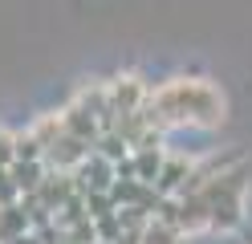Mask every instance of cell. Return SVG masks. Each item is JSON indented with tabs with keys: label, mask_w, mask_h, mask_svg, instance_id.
Instances as JSON below:
<instances>
[{
	"label": "cell",
	"mask_w": 252,
	"mask_h": 244,
	"mask_svg": "<svg viewBox=\"0 0 252 244\" xmlns=\"http://www.w3.org/2000/svg\"><path fill=\"white\" fill-rule=\"evenodd\" d=\"M228 114V102L208 77H171L147 102V118L155 130H179V126H199L216 130Z\"/></svg>",
	"instance_id": "obj_1"
},
{
	"label": "cell",
	"mask_w": 252,
	"mask_h": 244,
	"mask_svg": "<svg viewBox=\"0 0 252 244\" xmlns=\"http://www.w3.org/2000/svg\"><path fill=\"white\" fill-rule=\"evenodd\" d=\"M212 211V232H236L244 224V195H248V171L236 167H216L212 179L199 187Z\"/></svg>",
	"instance_id": "obj_2"
},
{
	"label": "cell",
	"mask_w": 252,
	"mask_h": 244,
	"mask_svg": "<svg viewBox=\"0 0 252 244\" xmlns=\"http://www.w3.org/2000/svg\"><path fill=\"white\" fill-rule=\"evenodd\" d=\"M159 220L175 224L183 236H195V232H208L212 228V211H208L203 191H187V195H179V200H163Z\"/></svg>",
	"instance_id": "obj_3"
},
{
	"label": "cell",
	"mask_w": 252,
	"mask_h": 244,
	"mask_svg": "<svg viewBox=\"0 0 252 244\" xmlns=\"http://www.w3.org/2000/svg\"><path fill=\"white\" fill-rule=\"evenodd\" d=\"M106 90H110V110H114V118H130V114H143L147 102H151V86L138 73H118L114 81H106ZM114 126V122H110Z\"/></svg>",
	"instance_id": "obj_4"
},
{
	"label": "cell",
	"mask_w": 252,
	"mask_h": 244,
	"mask_svg": "<svg viewBox=\"0 0 252 244\" xmlns=\"http://www.w3.org/2000/svg\"><path fill=\"white\" fill-rule=\"evenodd\" d=\"M73 175H77V187H82V195H94V191L110 195V191H114V183H118V167H114L110 159H102L98 151H94Z\"/></svg>",
	"instance_id": "obj_5"
},
{
	"label": "cell",
	"mask_w": 252,
	"mask_h": 244,
	"mask_svg": "<svg viewBox=\"0 0 252 244\" xmlns=\"http://www.w3.org/2000/svg\"><path fill=\"white\" fill-rule=\"evenodd\" d=\"M90 155H94V146L82 142V139H73L69 130H65V135H61L49 151H45V163H49V171H69V175H73Z\"/></svg>",
	"instance_id": "obj_6"
},
{
	"label": "cell",
	"mask_w": 252,
	"mask_h": 244,
	"mask_svg": "<svg viewBox=\"0 0 252 244\" xmlns=\"http://www.w3.org/2000/svg\"><path fill=\"white\" fill-rule=\"evenodd\" d=\"M61 122H65V130L73 139H82V142H90V146H98L102 142V135H106V126H102V118H94L90 110H82V106H65L61 110Z\"/></svg>",
	"instance_id": "obj_7"
},
{
	"label": "cell",
	"mask_w": 252,
	"mask_h": 244,
	"mask_svg": "<svg viewBox=\"0 0 252 244\" xmlns=\"http://www.w3.org/2000/svg\"><path fill=\"white\" fill-rule=\"evenodd\" d=\"M130 159H134L138 183H147V187L159 183V175H163V167H167V151H163V146H143V151H134Z\"/></svg>",
	"instance_id": "obj_8"
},
{
	"label": "cell",
	"mask_w": 252,
	"mask_h": 244,
	"mask_svg": "<svg viewBox=\"0 0 252 244\" xmlns=\"http://www.w3.org/2000/svg\"><path fill=\"white\" fill-rule=\"evenodd\" d=\"M8 175H12V183H17V191L29 200V195H37L41 183L49 179V163H12Z\"/></svg>",
	"instance_id": "obj_9"
},
{
	"label": "cell",
	"mask_w": 252,
	"mask_h": 244,
	"mask_svg": "<svg viewBox=\"0 0 252 244\" xmlns=\"http://www.w3.org/2000/svg\"><path fill=\"white\" fill-rule=\"evenodd\" d=\"M33 232V220H29V211L25 204L17 208H0V244H12V240H21Z\"/></svg>",
	"instance_id": "obj_10"
},
{
	"label": "cell",
	"mask_w": 252,
	"mask_h": 244,
	"mask_svg": "<svg viewBox=\"0 0 252 244\" xmlns=\"http://www.w3.org/2000/svg\"><path fill=\"white\" fill-rule=\"evenodd\" d=\"M138 244H183V232H179L175 224H167V220L155 216V220L147 224V232L138 236Z\"/></svg>",
	"instance_id": "obj_11"
},
{
	"label": "cell",
	"mask_w": 252,
	"mask_h": 244,
	"mask_svg": "<svg viewBox=\"0 0 252 244\" xmlns=\"http://www.w3.org/2000/svg\"><path fill=\"white\" fill-rule=\"evenodd\" d=\"M12 146H17V163H45V146L33 139V130L12 135Z\"/></svg>",
	"instance_id": "obj_12"
},
{
	"label": "cell",
	"mask_w": 252,
	"mask_h": 244,
	"mask_svg": "<svg viewBox=\"0 0 252 244\" xmlns=\"http://www.w3.org/2000/svg\"><path fill=\"white\" fill-rule=\"evenodd\" d=\"M114 200H110V195H102V191H94V195H86V216L98 224V220H106V216H114Z\"/></svg>",
	"instance_id": "obj_13"
},
{
	"label": "cell",
	"mask_w": 252,
	"mask_h": 244,
	"mask_svg": "<svg viewBox=\"0 0 252 244\" xmlns=\"http://www.w3.org/2000/svg\"><path fill=\"white\" fill-rule=\"evenodd\" d=\"M25 200V195L17 191V183H12V175L8 171H0V208H17Z\"/></svg>",
	"instance_id": "obj_14"
},
{
	"label": "cell",
	"mask_w": 252,
	"mask_h": 244,
	"mask_svg": "<svg viewBox=\"0 0 252 244\" xmlns=\"http://www.w3.org/2000/svg\"><path fill=\"white\" fill-rule=\"evenodd\" d=\"M12 163H17V146H12V135H8V130H0V171H8Z\"/></svg>",
	"instance_id": "obj_15"
},
{
	"label": "cell",
	"mask_w": 252,
	"mask_h": 244,
	"mask_svg": "<svg viewBox=\"0 0 252 244\" xmlns=\"http://www.w3.org/2000/svg\"><path fill=\"white\" fill-rule=\"evenodd\" d=\"M12 244H41V236H37V232H29V236H21V240H12Z\"/></svg>",
	"instance_id": "obj_16"
},
{
	"label": "cell",
	"mask_w": 252,
	"mask_h": 244,
	"mask_svg": "<svg viewBox=\"0 0 252 244\" xmlns=\"http://www.w3.org/2000/svg\"><path fill=\"white\" fill-rule=\"evenodd\" d=\"M118 244H138V236H122V240H118Z\"/></svg>",
	"instance_id": "obj_17"
}]
</instances>
